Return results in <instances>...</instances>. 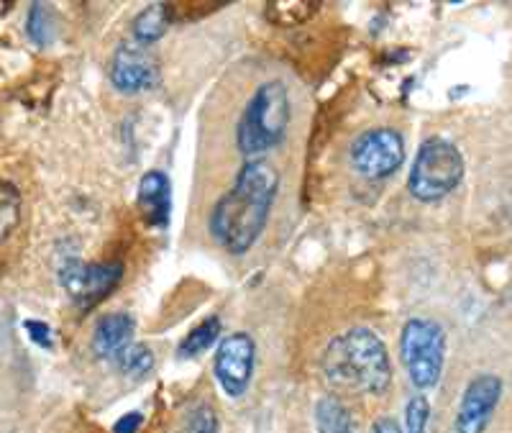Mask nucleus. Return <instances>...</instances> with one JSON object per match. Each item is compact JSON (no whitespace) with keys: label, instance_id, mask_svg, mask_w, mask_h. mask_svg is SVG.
Instances as JSON below:
<instances>
[{"label":"nucleus","instance_id":"nucleus-18","mask_svg":"<svg viewBox=\"0 0 512 433\" xmlns=\"http://www.w3.org/2000/svg\"><path fill=\"white\" fill-rule=\"evenodd\" d=\"M116 362L128 377H141V375H146L149 369H152L154 357H152V352H149V346L131 344L128 349H123V352L118 354Z\"/></svg>","mask_w":512,"mask_h":433},{"label":"nucleus","instance_id":"nucleus-1","mask_svg":"<svg viewBox=\"0 0 512 433\" xmlns=\"http://www.w3.org/2000/svg\"><path fill=\"white\" fill-rule=\"evenodd\" d=\"M280 190V172L264 159H251L210 216V234L231 254H246L264 231Z\"/></svg>","mask_w":512,"mask_h":433},{"label":"nucleus","instance_id":"nucleus-9","mask_svg":"<svg viewBox=\"0 0 512 433\" xmlns=\"http://www.w3.org/2000/svg\"><path fill=\"white\" fill-rule=\"evenodd\" d=\"M502 398V380L497 375H479L466 385L456 413V433H484Z\"/></svg>","mask_w":512,"mask_h":433},{"label":"nucleus","instance_id":"nucleus-16","mask_svg":"<svg viewBox=\"0 0 512 433\" xmlns=\"http://www.w3.org/2000/svg\"><path fill=\"white\" fill-rule=\"evenodd\" d=\"M21 221V193L11 182L0 180V241H6Z\"/></svg>","mask_w":512,"mask_h":433},{"label":"nucleus","instance_id":"nucleus-17","mask_svg":"<svg viewBox=\"0 0 512 433\" xmlns=\"http://www.w3.org/2000/svg\"><path fill=\"white\" fill-rule=\"evenodd\" d=\"M318 3H300V0H287V3H269L267 16L277 26H297L308 21L315 13Z\"/></svg>","mask_w":512,"mask_h":433},{"label":"nucleus","instance_id":"nucleus-10","mask_svg":"<svg viewBox=\"0 0 512 433\" xmlns=\"http://www.w3.org/2000/svg\"><path fill=\"white\" fill-rule=\"evenodd\" d=\"M113 85L121 93H141L157 82V62L144 44H121L113 57Z\"/></svg>","mask_w":512,"mask_h":433},{"label":"nucleus","instance_id":"nucleus-23","mask_svg":"<svg viewBox=\"0 0 512 433\" xmlns=\"http://www.w3.org/2000/svg\"><path fill=\"white\" fill-rule=\"evenodd\" d=\"M141 426V413H126L123 418H118V423L113 426V433H136Z\"/></svg>","mask_w":512,"mask_h":433},{"label":"nucleus","instance_id":"nucleus-21","mask_svg":"<svg viewBox=\"0 0 512 433\" xmlns=\"http://www.w3.org/2000/svg\"><path fill=\"white\" fill-rule=\"evenodd\" d=\"M185 433H218V416L210 405H195L187 413Z\"/></svg>","mask_w":512,"mask_h":433},{"label":"nucleus","instance_id":"nucleus-2","mask_svg":"<svg viewBox=\"0 0 512 433\" xmlns=\"http://www.w3.org/2000/svg\"><path fill=\"white\" fill-rule=\"evenodd\" d=\"M323 375L341 393L379 395L390 387L392 364L387 346L369 328H351L328 344Z\"/></svg>","mask_w":512,"mask_h":433},{"label":"nucleus","instance_id":"nucleus-7","mask_svg":"<svg viewBox=\"0 0 512 433\" xmlns=\"http://www.w3.org/2000/svg\"><path fill=\"white\" fill-rule=\"evenodd\" d=\"M123 277L121 262H100V264H82L70 262L62 267V285L82 308L100 303L113 293Z\"/></svg>","mask_w":512,"mask_h":433},{"label":"nucleus","instance_id":"nucleus-12","mask_svg":"<svg viewBox=\"0 0 512 433\" xmlns=\"http://www.w3.org/2000/svg\"><path fill=\"white\" fill-rule=\"evenodd\" d=\"M134 328L136 323L128 313H113V316L100 318L93 334L95 354L103 359H116L123 349L131 346Z\"/></svg>","mask_w":512,"mask_h":433},{"label":"nucleus","instance_id":"nucleus-14","mask_svg":"<svg viewBox=\"0 0 512 433\" xmlns=\"http://www.w3.org/2000/svg\"><path fill=\"white\" fill-rule=\"evenodd\" d=\"M167 26H169L167 6H162V3H159V6H149V8H144L139 16H136L134 36L139 44H144L146 47V44H152V41L162 39L164 31H167Z\"/></svg>","mask_w":512,"mask_h":433},{"label":"nucleus","instance_id":"nucleus-24","mask_svg":"<svg viewBox=\"0 0 512 433\" xmlns=\"http://www.w3.org/2000/svg\"><path fill=\"white\" fill-rule=\"evenodd\" d=\"M372 433H402V428L395 418H377L372 426Z\"/></svg>","mask_w":512,"mask_h":433},{"label":"nucleus","instance_id":"nucleus-19","mask_svg":"<svg viewBox=\"0 0 512 433\" xmlns=\"http://www.w3.org/2000/svg\"><path fill=\"white\" fill-rule=\"evenodd\" d=\"M29 36L34 44H39V47H47L54 36L52 18H49L47 6H41V3H36L29 13Z\"/></svg>","mask_w":512,"mask_h":433},{"label":"nucleus","instance_id":"nucleus-13","mask_svg":"<svg viewBox=\"0 0 512 433\" xmlns=\"http://www.w3.org/2000/svg\"><path fill=\"white\" fill-rule=\"evenodd\" d=\"M315 426H318V433H354L349 410L333 395L320 398L315 405Z\"/></svg>","mask_w":512,"mask_h":433},{"label":"nucleus","instance_id":"nucleus-20","mask_svg":"<svg viewBox=\"0 0 512 433\" xmlns=\"http://www.w3.org/2000/svg\"><path fill=\"white\" fill-rule=\"evenodd\" d=\"M428 418H431V405H428V400L423 395L410 398L408 408H405V433H425Z\"/></svg>","mask_w":512,"mask_h":433},{"label":"nucleus","instance_id":"nucleus-5","mask_svg":"<svg viewBox=\"0 0 512 433\" xmlns=\"http://www.w3.org/2000/svg\"><path fill=\"white\" fill-rule=\"evenodd\" d=\"M400 352L410 380L420 390L441 380L443 359H446V334L431 318H410L402 328Z\"/></svg>","mask_w":512,"mask_h":433},{"label":"nucleus","instance_id":"nucleus-4","mask_svg":"<svg viewBox=\"0 0 512 433\" xmlns=\"http://www.w3.org/2000/svg\"><path fill=\"white\" fill-rule=\"evenodd\" d=\"M464 177V157L451 141L433 136L420 147L410 170V193L423 203L446 198Z\"/></svg>","mask_w":512,"mask_h":433},{"label":"nucleus","instance_id":"nucleus-6","mask_svg":"<svg viewBox=\"0 0 512 433\" xmlns=\"http://www.w3.org/2000/svg\"><path fill=\"white\" fill-rule=\"evenodd\" d=\"M402 162H405V141L395 129L364 131L351 147V164L367 180L395 175Z\"/></svg>","mask_w":512,"mask_h":433},{"label":"nucleus","instance_id":"nucleus-22","mask_svg":"<svg viewBox=\"0 0 512 433\" xmlns=\"http://www.w3.org/2000/svg\"><path fill=\"white\" fill-rule=\"evenodd\" d=\"M24 328L31 334V341H36L39 346H52V328L41 321H26Z\"/></svg>","mask_w":512,"mask_h":433},{"label":"nucleus","instance_id":"nucleus-8","mask_svg":"<svg viewBox=\"0 0 512 433\" xmlns=\"http://www.w3.org/2000/svg\"><path fill=\"white\" fill-rule=\"evenodd\" d=\"M256 346L249 334H231L221 341L216 354V377L223 393L231 398H241L254 375Z\"/></svg>","mask_w":512,"mask_h":433},{"label":"nucleus","instance_id":"nucleus-15","mask_svg":"<svg viewBox=\"0 0 512 433\" xmlns=\"http://www.w3.org/2000/svg\"><path fill=\"white\" fill-rule=\"evenodd\" d=\"M218 334H221V318L218 316L205 318L198 328H192L190 334L182 339L177 352H180V357H198V354L205 352L208 346L216 344Z\"/></svg>","mask_w":512,"mask_h":433},{"label":"nucleus","instance_id":"nucleus-11","mask_svg":"<svg viewBox=\"0 0 512 433\" xmlns=\"http://www.w3.org/2000/svg\"><path fill=\"white\" fill-rule=\"evenodd\" d=\"M139 208L152 226H167L172 213V188L164 172L152 170L141 177Z\"/></svg>","mask_w":512,"mask_h":433},{"label":"nucleus","instance_id":"nucleus-3","mask_svg":"<svg viewBox=\"0 0 512 433\" xmlns=\"http://www.w3.org/2000/svg\"><path fill=\"white\" fill-rule=\"evenodd\" d=\"M290 123V98L280 80L264 82L249 100L236 131V144L244 157H259L277 147Z\"/></svg>","mask_w":512,"mask_h":433}]
</instances>
